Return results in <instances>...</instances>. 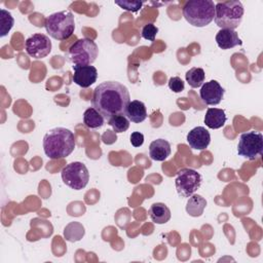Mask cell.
Returning a JSON list of instances; mask_svg holds the SVG:
<instances>
[{
	"instance_id": "cell-4",
	"label": "cell",
	"mask_w": 263,
	"mask_h": 263,
	"mask_svg": "<svg viewBox=\"0 0 263 263\" xmlns=\"http://www.w3.org/2000/svg\"><path fill=\"white\" fill-rule=\"evenodd\" d=\"M183 16L194 27H205L214 20L215 4L212 0H189L183 6Z\"/></svg>"
},
{
	"instance_id": "cell-16",
	"label": "cell",
	"mask_w": 263,
	"mask_h": 263,
	"mask_svg": "<svg viewBox=\"0 0 263 263\" xmlns=\"http://www.w3.org/2000/svg\"><path fill=\"white\" fill-rule=\"evenodd\" d=\"M125 116L132 122H135V123L143 122L147 117V109L145 104L138 100L130 101L126 108Z\"/></svg>"
},
{
	"instance_id": "cell-1",
	"label": "cell",
	"mask_w": 263,
	"mask_h": 263,
	"mask_svg": "<svg viewBox=\"0 0 263 263\" xmlns=\"http://www.w3.org/2000/svg\"><path fill=\"white\" fill-rule=\"evenodd\" d=\"M129 102L130 96L127 87L118 81L100 83L91 97L92 107L107 122L116 115H125Z\"/></svg>"
},
{
	"instance_id": "cell-2",
	"label": "cell",
	"mask_w": 263,
	"mask_h": 263,
	"mask_svg": "<svg viewBox=\"0 0 263 263\" xmlns=\"http://www.w3.org/2000/svg\"><path fill=\"white\" fill-rule=\"evenodd\" d=\"M75 148L74 134L65 127H54L43 137V150L50 159L69 156Z\"/></svg>"
},
{
	"instance_id": "cell-26",
	"label": "cell",
	"mask_w": 263,
	"mask_h": 263,
	"mask_svg": "<svg viewBox=\"0 0 263 263\" xmlns=\"http://www.w3.org/2000/svg\"><path fill=\"white\" fill-rule=\"evenodd\" d=\"M115 4L120 6L122 9L136 12L142 7L143 2H141V1H115Z\"/></svg>"
},
{
	"instance_id": "cell-22",
	"label": "cell",
	"mask_w": 263,
	"mask_h": 263,
	"mask_svg": "<svg viewBox=\"0 0 263 263\" xmlns=\"http://www.w3.org/2000/svg\"><path fill=\"white\" fill-rule=\"evenodd\" d=\"M185 78H186V81L188 82V84L192 88H197L203 84L204 79H205V74H204L203 69L193 67L186 72Z\"/></svg>"
},
{
	"instance_id": "cell-17",
	"label": "cell",
	"mask_w": 263,
	"mask_h": 263,
	"mask_svg": "<svg viewBox=\"0 0 263 263\" xmlns=\"http://www.w3.org/2000/svg\"><path fill=\"white\" fill-rule=\"evenodd\" d=\"M227 120L225 111L218 108H209L204 115V123L209 128L217 129L222 127Z\"/></svg>"
},
{
	"instance_id": "cell-24",
	"label": "cell",
	"mask_w": 263,
	"mask_h": 263,
	"mask_svg": "<svg viewBox=\"0 0 263 263\" xmlns=\"http://www.w3.org/2000/svg\"><path fill=\"white\" fill-rule=\"evenodd\" d=\"M108 124L112 126L115 133H123L128 129L129 120L125 115H116L108 121Z\"/></svg>"
},
{
	"instance_id": "cell-19",
	"label": "cell",
	"mask_w": 263,
	"mask_h": 263,
	"mask_svg": "<svg viewBox=\"0 0 263 263\" xmlns=\"http://www.w3.org/2000/svg\"><path fill=\"white\" fill-rule=\"evenodd\" d=\"M206 206V200L199 194H192L188 197L186 203V212L191 217H199L203 214Z\"/></svg>"
},
{
	"instance_id": "cell-5",
	"label": "cell",
	"mask_w": 263,
	"mask_h": 263,
	"mask_svg": "<svg viewBox=\"0 0 263 263\" xmlns=\"http://www.w3.org/2000/svg\"><path fill=\"white\" fill-rule=\"evenodd\" d=\"M46 32L55 40L70 38L75 30L74 15L69 10L58 11L49 14L44 22Z\"/></svg>"
},
{
	"instance_id": "cell-27",
	"label": "cell",
	"mask_w": 263,
	"mask_h": 263,
	"mask_svg": "<svg viewBox=\"0 0 263 263\" xmlns=\"http://www.w3.org/2000/svg\"><path fill=\"white\" fill-rule=\"evenodd\" d=\"M168 88L174 92H181L185 88V83L180 77L174 76L171 77L168 80Z\"/></svg>"
},
{
	"instance_id": "cell-12",
	"label": "cell",
	"mask_w": 263,
	"mask_h": 263,
	"mask_svg": "<svg viewBox=\"0 0 263 263\" xmlns=\"http://www.w3.org/2000/svg\"><path fill=\"white\" fill-rule=\"evenodd\" d=\"M73 81L82 88H87L92 85L98 78L97 68L91 65H74L73 67Z\"/></svg>"
},
{
	"instance_id": "cell-8",
	"label": "cell",
	"mask_w": 263,
	"mask_h": 263,
	"mask_svg": "<svg viewBox=\"0 0 263 263\" xmlns=\"http://www.w3.org/2000/svg\"><path fill=\"white\" fill-rule=\"evenodd\" d=\"M63 182L74 190L83 189L89 181V173L84 163L74 161L68 163L61 172Z\"/></svg>"
},
{
	"instance_id": "cell-13",
	"label": "cell",
	"mask_w": 263,
	"mask_h": 263,
	"mask_svg": "<svg viewBox=\"0 0 263 263\" xmlns=\"http://www.w3.org/2000/svg\"><path fill=\"white\" fill-rule=\"evenodd\" d=\"M187 142L192 149L204 150L211 142V135L203 126H196L187 134Z\"/></svg>"
},
{
	"instance_id": "cell-20",
	"label": "cell",
	"mask_w": 263,
	"mask_h": 263,
	"mask_svg": "<svg viewBox=\"0 0 263 263\" xmlns=\"http://www.w3.org/2000/svg\"><path fill=\"white\" fill-rule=\"evenodd\" d=\"M105 118L93 107L87 108L83 113V123L88 128H98L103 126Z\"/></svg>"
},
{
	"instance_id": "cell-25",
	"label": "cell",
	"mask_w": 263,
	"mask_h": 263,
	"mask_svg": "<svg viewBox=\"0 0 263 263\" xmlns=\"http://www.w3.org/2000/svg\"><path fill=\"white\" fill-rule=\"evenodd\" d=\"M157 33H158V28L152 23L146 24L141 31L142 37L148 41H154Z\"/></svg>"
},
{
	"instance_id": "cell-9",
	"label": "cell",
	"mask_w": 263,
	"mask_h": 263,
	"mask_svg": "<svg viewBox=\"0 0 263 263\" xmlns=\"http://www.w3.org/2000/svg\"><path fill=\"white\" fill-rule=\"evenodd\" d=\"M202 178L197 171L189 167L181 168L176 176L175 186L179 196L188 198L199 189Z\"/></svg>"
},
{
	"instance_id": "cell-6",
	"label": "cell",
	"mask_w": 263,
	"mask_h": 263,
	"mask_svg": "<svg viewBox=\"0 0 263 263\" xmlns=\"http://www.w3.org/2000/svg\"><path fill=\"white\" fill-rule=\"evenodd\" d=\"M99 48L96 42L89 38L76 40L66 51L67 60L73 65H91L98 58Z\"/></svg>"
},
{
	"instance_id": "cell-10",
	"label": "cell",
	"mask_w": 263,
	"mask_h": 263,
	"mask_svg": "<svg viewBox=\"0 0 263 263\" xmlns=\"http://www.w3.org/2000/svg\"><path fill=\"white\" fill-rule=\"evenodd\" d=\"M26 52L34 59H42L49 54L51 51V41L48 36L35 33L27 38L25 42Z\"/></svg>"
},
{
	"instance_id": "cell-3",
	"label": "cell",
	"mask_w": 263,
	"mask_h": 263,
	"mask_svg": "<svg viewBox=\"0 0 263 263\" xmlns=\"http://www.w3.org/2000/svg\"><path fill=\"white\" fill-rule=\"evenodd\" d=\"M243 12L242 3L238 0L218 2L215 4L214 21L221 29L234 30L240 25Z\"/></svg>"
},
{
	"instance_id": "cell-11",
	"label": "cell",
	"mask_w": 263,
	"mask_h": 263,
	"mask_svg": "<svg viewBox=\"0 0 263 263\" xmlns=\"http://www.w3.org/2000/svg\"><path fill=\"white\" fill-rule=\"evenodd\" d=\"M225 93V89L216 80H211L201 85L199 96L201 101L209 106L220 104Z\"/></svg>"
},
{
	"instance_id": "cell-23",
	"label": "cell",
	"mask_w": 263,
	"mask_h": 263,
	"mask_svg": "<svg viewBox=\"0 0 263 263\" xmlns=\"http://www.w3.org/2000/svg\"><path fill=\"white\" fill-rule=\"evenodd\" d=\"M0 25H1V27H0V36L1 37L6 36L14 25V20H13L11 13L3 8L0 10Z\"/></svg>"
},
{
	"instance_id": "cell-28",
	"label": "cell",
	"mask_w": 263,
	"mask_h": 263,
	"mask_svg": "<svg viewBox=\"0 0 263 263\" xmlns=\"http://www.w3.org/2000/svg\"><path fill=\"white\" fill-rule=\"evenodd\" d=\"M130 143L134 147H140L144 143V135L140 132H134L130 135Z\"/></svg>"
},
{
	"instance_id": "cell-21",
	"label": "cell",
	"mask_w": 263,
	"mask_h": 263,
	"mask_svg": "<svg viewBox=\"0 0 263 263\" xmlns=\"http://www.w3.org/2000/svg\"><path fill=\"white\" fill-rule=\"evenodd\" d=\"M84 235V227L79 222H71L64 229V236L68 241L80 240Z\"/></svg>"
},
{
	"instance_id": "cell-14",
	"label": "cell",
	"mask_w": 263,
	"mask_h": 263,
	"mask_svg": "<svg viewBox=\"0 0 263 263\" xmlns=\"http://www.w3.org/2000/svg\"><path fill=\"white\" fill-rule=\"evenodd\" d=\"M171 144L164 139H157L149 146V156L152 160L163 161L171 155Z\"/></svg>"
},
{
	"instance_id": "cell-7",
	"label": "cell",
	"mask_w": 263,
	"mask_h": 263,
	"mask_svg": "<svg viewBox=\"0 0 263 263\" xmlns=\"http://www.w3.org/2000/svg\"><path fill=\"white\" fill-rule=\"evenodd\" d=\"M263 136L259 132L251 130L240 135L237 144V153L249 160H255L262 155Z\"/></svg>"
},
{
	"instance_id": "cell-18",
	"label": "cell",
	"mask_w": 263,
	"mask_h": 263,
	"mask_svg": "<svg viewBox=\"0 0 263 263\" xmlns=\"http://www.w3.org/2000/svg\"><path fill=\"white\" fill-rule=\"evenodd\" d=\"M149 216L156 224H164L171 219V210L162 202H155L149 209Z\"/></svg>"
},
{
	"instance_id": "cell-15",
	"label": "cell",
	"mask_w": 263,
	"mask_h": 263,
	"mask_svg": "<svg viewBox=\"0 0 263 263\" xmlns=\"http://www.w3.org/2000/svg\"><path fill=\"white\" fill-rule=\"evenodd\" d=\"M216 42L222 49H230L236 45H241V40L234 30L221 29L216 35Z\"/></svg>"
}]
</instances>
